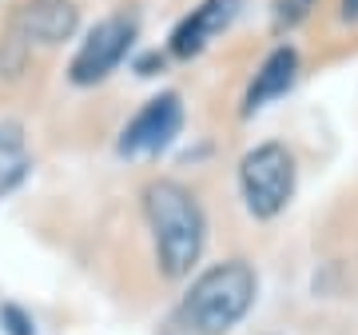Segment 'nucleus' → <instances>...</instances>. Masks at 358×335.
<instances>
[{
    "label": "nucleus",
    "instance_id": "nucleus-12",
    "mask_svg": "<svg viewBox=\"0 0 358 335\" xmlns=\"http://www.w3.org/2000/svg\"><path fill=\"white\" fill-rule=\"evenodd\" d=\"M338 16H343L346 25H355L358 20V0H338Z\"/></svg>",
    "mask_w": 358,
    "mask_h": 335
},
{
    "label": "nucleus",
    "instance_id": "nucleus-6",
    "mask_svg": "<svg viewBox=\"0 0 358 335\" xmlns=\"http://www.w3.org/2000/svg\"><path fill=\"white\" fill-rule=\"evenodd\" d=\"M183 128V104L176 92L152 96L140 112L128 120V128L120 132V156L128 160H143V156H159L167 144Z\"/></svg>",
    "mask_w": 358,
    "mask_h": 335
},
{
    "label": "nucleus",
    "instance_id": "nucleus-5",
    "mask_svg": "<svg viewBox=\"0 0 358 335\" xmlns=\"http://www.w3.org/2000/svg\"><path fill=\"white\" fill-rule=\"evenodd\" d=\"M131 40H136V20L131 16H103L100 25L84 36V44L76 48L72 64H68L72 84L92 88V84L108 80L120 68V60L131 52Z\"/></svg>",
    "mask_w": 358,
    "mask_h": 335
},
{
    "label": "nucleus",
    "instance_id": "nucleus-4",
    "mask_svg": "<svg viewBox=\"0 0 358 335\" xmlns=\"http://www.w3.org/2000/svg\"><path fill=\"white\" fill-rule=\"evenodd\" d=\"M294 180H299L294 156L279 140L259 144L239 160V196H243V207L255 219L282 216L287 204L294 200Z\"/></svg>",
    "mask_w": 358,
    "mask_h": 335
},
{
    "label": "nucleus",
    "instance_id": "nucleus-11",
    "mask_svg": "<svg viewBox=\"0 0 358 335\" xmlns=\"http://www.w3.org/2000/svg\"><path fill=\"white\" fill-rule=\"evenodd\" d=\"M0 323L8 327V335H32V331H36V327H32V320H28L16 303H4V308H0Z\"/></svg>",
    "mask_w": 358,
    "mask_h": 335
},
{
    "label": "nucleus",
    "instance_id": "nucleus-9",
    "mask_svg": "<svg viewBox=\"0 0 358 335\" xmlns=\"http://www.w3.org/2000/svg\"><path fill=\"white\" fill-rule=\"evenodd\" d=\"M28 168V148H24V132L16 124H0V196L8 192Z\"/></svg>",
    "mask_w": 358,
    "mask_h": 335
},
{
    "label": "nucleus",
    "instance_id": "nucleus-2",
    "mask_svg": "<svg viewBox=\"0 0 358 335\" xmlns=\"http://www.w3.org/2000/svg\"><path fill=\"white\" fill-rule=\"evenodd\" d=\"M259 296V275L247 259H223L199 271L179 303V320L192 335H227L247 320Z\"/></svg>",
    "mask_w": 358,
    "mask_h": 335
},
{
    "label": "nucleus",
    "instance_id": "nucleus-10",
    "mask_svg": "<svg viewBox=\"0 0 358 335\" xmlns=\"http://www.w3.org/2000/svg\"><path fill=\"white\" fill-rule=\"evenodd\" d=\"M319 0H275V28H299Z\"/></svg>",
    "mask_w": 358,
    "mask_h": 335
},
{
    "label": "nucleus",
    "instance_id": "nucleus-8",
    "mask_svg": "<svg viewBox=\"0 0 358 335\" xmlns=\"http://www.w3.org/2000/svg\"><path fill=\"white\" fill-rule=\"evenodd\" d=\"M294 80H299V52H294V44H279L275 52H267V60L259 64L255 80L247 88L243 116H255V112H263L279 96H287L294 88Z\"/></svg>",
    "mask_w": 358,
    "mask_h": 335
},
{
    "label": "nucleus",
    "instance_id": "nucleus-7",
    "mask_svg": "<svg viewBox=\"0 0 358 335\" xmlns=\"http://www.w3.org/2000/svg\"><path fill=\"white\" fill-rule=\"evenodd\" d=\"M239 4H243V0H203L199 8H192V13L176 25V32H171V52H176L179 60L199 56L211 40L223 36L231 28V20L239 16Z\"/></svg>",
    "mask_w": 358,
    "mask_h": 335
},
{
    "label": "nucleus",
    "instance_id": "nucleus-3",
    "mask_svg": "<svg viewBox=\"0 0 358 335\" xmlns=\"http://www.w3.org/2000/svg\"><path fill=\"white\" fill-rule=\"evenodd\" d=\"M80 8L72 0H24L16 4L0 32V72L20 76L36 48H60L76 36Z\"/></svg>",
    "mask_w": 358,
    "mask_h": 335
},
{
    "label": "nucleus",
    "instance_id": "nucleus-1",
    "mask_svg": "<svg viewBox=\"0 0 358 335\" xmlns=\"http://www.w3.org/2000/svg\"><path fill=\"white\" fill-rule=\"evenodd\" d=\"M143 216L152 228V244L159 271L167 280H183L203 256L207 216L192 188L179 180H152L143 188Z\"/></svg>",
    "mask_w": 358,
    "mask_h": 335
}]
</instances>
